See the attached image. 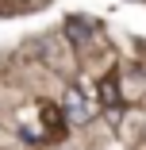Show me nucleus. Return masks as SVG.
<instances>
[{
    "label": "nucleus",
    "mask_w": 146,
    "mask_h": 150,
    "mask_svg": "<svg viewBox=\"0 0 146 150\" xmlns=\"http://www.w3.org/2000/svg\"><path fill=\"white\" fill-rule=\"evenodd\" d=\"M42 115H46V131H50V127H54V131H62V127H58V123H62V119H58V112H54V108H46Z\"/></svg>",
    "instance_id": "obj_3"
},
{
    "label": "nucleus",
    "mask_w": 146,
    "mask_h": 150,
    "mask_svg": "<svg viewBox=\"0 0 146 150\" xmlns=\"http://www.w3.org/2000/svg\"><path fill=\"white\" fill-rule=\"evenodd\" d=\"M66 115H69V123H85L89 119V108H85V93L81 88H66Z\"/></svg>",
    "instance_id": "obj_1"
},
{
    "label": "nucleus",
    "mask_w": 146,
    "mask_h": 150,
    "mask_svg": "<svg viewBox=\"0 0 146 150\" xmlns=\"http://www.w3.org/2000/svg\"><path fill=\"white\" fill-rule=\"evenodd\" d=\"M100 96H104L108 108L119 104V85H115V77H104V81H100Z\"/></svg>",
    "instance_id": "obj_2"
},
{
    "label": "nucleus",
    "mask_w": 146,
    "mask_h": 150,
    "mask_svg": "<svg viewBox=\"0 0 146 150\" xmlns=\"http://www.w3.org/2000/svg\"><path fill=\"white\" fill-rule=\"evenodd\" d=\"M142 139H146V135H142Z\"/></svg>",
    "instance_id": "obj_4"
}]
</instances>
